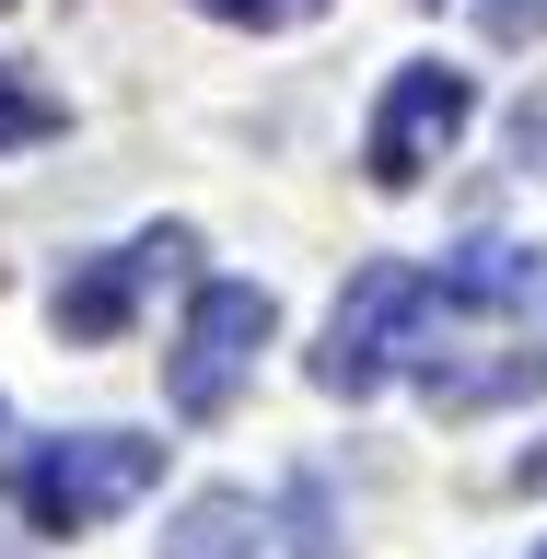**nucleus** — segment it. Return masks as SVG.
Masks as SVG:
<instances>
[{"mask_svg":"<svg viewBox=\"0 0 547 559\" xmlns=\"http://www.w3.org/2000/svg\"><path fill=\"white\" fill-rule=\"evenodd\" d=\"M408 373L443 419L547 396V245H454L419 292Z\"/></svg>","mask_w":547,"mask_h":559,"instance_id":"1","label":"nucleus"},{"mask_svg":"<svg viewBox=\"0 0 547 559\" xmlns=\"http://www.w3.org/2000/svg\"><path fill=\"white\" fill-rule=\"evenodd\" d=\"M152 478H164V443H140V431H47L12 454V513L35 536H94L129 501H152Z\"/></svg>","mask_w":547,"mask_h":559,"instance_id":"2","label":"nucleus"},{"mask_svg":"<svg viewBox=\"0 0 547 559\" xmlns=\"http://www.w3.org/2000/svg\"><path fill=\"white\" fill-rule=\"evenodd\" d=\"M269 338H280V304L257 280H199V292H187V326H175V349H164V408L175 419H222Z\"/></svg>","mask_w":547,"mask_h":559,"instance_id":"3","label":"nucleus"},{"mask_svg":"<svg viewBox=\"0 0 547 559\" xmlns=\"http://www.w3.org/2000/svg\"><path fill=\"white\" fill-rule=\"evenodd\" d=\"M419 292H431V269H408V257H373V269L338 292V314H326V338H314V384L326 396H384V384L408 373V326H419Z\"/></svg>","mask_w":547,"mask_h":559,"instance_id":"4","label":"nucleus"},{"mask_svg":"<svg viewBox=\"0 0 547 559\" xmlns=\"http://www.w3.org/2000/svg\"><path fill=\"white\" fill-rule=\"evenodd\" d=\"M466 117H478V82L454 59H396L373 129H361V175H373V187H419V175L466 140Z\"/></svg>","mask_w":547,"mask_h":559,"instance_id":"5","label":"nucleus"},{"mask_svg":"<svg viewBox=\"0 0 547 559\" xmlns=\"http://www.w3.org/2000/svg\"><path fill=\"white\" fill-rule=\"evenodd\" d=\"M187 257H199V245H187V222H164V234H140V245H105V257H82V269L59 280V338H129V314H140V292H152V280H175L187 269Z\"/></svg>","mask_w":547,"mask_h":559,"instance_id":"6","label":"nucleus"},{"mask_svg":"<svg viewBox=\"0 0 547 559\" xmlns=\"http://www.w3.org/2000/svg\"><path fill=\"white\" fill-rule=\"evenodd\" d=\"M164 559H269V513L257 489H187L164 524Z\"/></svg>","mask_w":547,"mask_h":559,"instance_id":"7","label":"nucleus"},{"mask_svg":"<svg viewBox=\"0 0 547 559\" xmlns=\"http://www.w3.org/2000/svg\"><path fill=\"white\" fill-rule=\"evenodd\" d=\"M70 129V105L35 82V70H12L0 59V152H35V140H59Z\"/></svg>","mask_w":547,"mask_h":559,"instance_id":"8","label":"nucleus"},{"mask_svg":"<svg viewBox=\"0 0 547 559\" xmlns=\"http://www.w3.org/2000/svg\"><path fill=\"white\" fill-rule=\"evenodd\" d=\"M199 12H222V24H257V35H280V24H314L326 0H199Z\"/></svg>","mask_w":547,"mask_h":559,"instance_id":"9","label":"nucleus"},{"mask_svg":"<svg viewBox=\"0 0 547 559\" xmlns=\"http://www.w3.org/2000/svg\"><path fill=\"white\" fill-rule=\"evenodd\" d=\"M547 35V0H489V47H536Z\"/></svg>","mask_w":547,"mask_h":559,"instance_id":"10","label":"nucleus"},{"mask_svg":"<svg viewBox=\"0 0 547 559\" xmlns=\"http://www.w3.org/2000/svg\"><path fill=\"white\" fill-rule=\"evenodd\" d=\"M513 164H524V175H547V94H524V105H513Z\"/></svg>","mask_w":547,"mask_h":559,"instance_id":"11","label":"nucleus"},{"mask_svg":"<svg viewBox=\"0 0 547 559\" xmlns=\"http://www.w3.org/2000/svg\"><path fill=\"white\" fill-rule=\"evenodd\" d=\"M0 559H24V548H12V536H0Z\"/></svg>","mask_w":547,"mask_h":559,"instance_id":"12","label":"nucleus"},{"mask_svg":"<svg viewBox=\"0 0 547 559\" xmlns=\"http://www.w3.org/2000/svg\"><path fill=\"white\" fill-rule=\"evenodd\" d=\"M536 559H547V536H536Z\"/></svg>","mask_w":547,"mask_h":559,"instance_id":"13","label":"nucleus"}]
</instances>
